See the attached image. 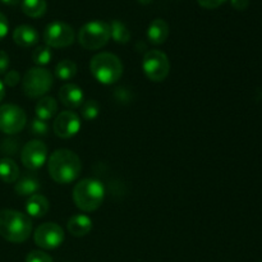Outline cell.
I'll return each mask as SVG.
<instances>
[{"mask_svg": "<svg viewBox=\"0 0 262 262\" xmlns=\"http://www.w3.org/2000/svg\"><path fill=\"white\" fill-rule=\"evenodd\" d=\"M13 40L20 48H31L38 42V33L32 26H18L13 32Z\"/></svg>", "mask_w": 262, "mask_h": 262, "instance_id": "cell-14", "label": "cell"}, {"mask_svg": "<svg viewBox=\"0 0 262 262\" xmlns=\"http://www.w3.org/2000/svg\"><path fill=\"white\" fill-rule=\"evenodd\" d=\"M199 4L202 8H206V9H215V8H219L220 5H223L224 3H227L228 0H197Z\"/></svg>", "mask_w": 262, "mask_h": 262, "instance_id": "cell-30", "label": "cell"}, {"mask_svg": "<svg viewBox=\"0 0 262 262\" xmlns=\"http://www.w3.org/2000/svg\"><path fill=\"white\" fill-rule=\"evenodd\" d=\"M2 151L7 155H14L19 151V142L17 140H12V138L3 141Z\"/></svg>", "mask_w": 262, "mask_h": 262, "instance_id": "cell-28", "label": "cell"}, {"mask_svg": "<svg viewBox=\"0 0 262 262\" xmlns=\"http://www.w3.org/2000/svg\"><path fill=\"white\" fill-rule=\"evenodd\" d=\"M31 133L35 136H46L49 132V124L46 123V120L38 119V118H35L31 122Z\"/></svg>", "mask_w": 262, "mask_h": 262, "instance_id": "cell-26", "label": "cell"}, {"mask_svg": "<svg viewBox=\"0 0 262 262\" xmlns=\"http://www.w3.org/2000/svg\"><path fill=\"white\" fill-rule=\"evenodd\" d=\"M104 199L105 188L97 179H82L73 188L74 204L84 212H91L99 209L104 202Z\"/></svg>", "mask_w": 262, "mask_h": 262, "instance_id": "cell-3", "label": "cell"}, {"mask_svg": "<svg viewBox=\"0 0 262 262\" xmlns=\"http://www.w3.org/2000/svg\"><path fill=\"white\" fill-rule=\"evenodd\" d=\"M4 96H5V87H4V83L0 81V102L3 101Z\"/></svg>", "mask_w": 262, "mask_h": 262, "instance_id": "cell-35", "label": "cell"}, {"mask_svg": "<svg viewBox=\"0 0 262 262\" xmlns=\"http://www.w3.org/2000/svg\"><path fill=\"white\" fill-rule=\"evenodd\" d=\"M48 9L45 0H23L22 12L31 18L42 17Z\"/></svg>", "mask_w": 262, "mask_h": 262, "instance_id": "cell-21", "label": "cell"}, {"mask_svg": "<svg viewBox=\"0 0 262 262\" xmlns=\"http://www.w3.org/2000/svg\"><path fill=\"white\" fill-rule=\"evenodd\" d=\"M9 68V55L5 51L0 50V74L7 73Z\"/></svg>", "mask_w": 262, "mask_h": 262, "instance_id": "cell-31", "label": "cell"}, {"mask_svg": "<svg viewBox=\"0 0 262 262\" xmlns=\"http://www.w3.org/2000/svg\"><path fill=\"white\" fill-rule=\"evenodd\" d=\"M49 209H50L49 200L40 193L30 196L27 202H26V211H27L28 216L37 217V219L38 217H43L48 214Z\"/></svg>", "mask_w": 262, "mask_h": 262, "instance_id": "cell-16", "label": "cell"}, {"mask_svg": "<svg viewBox=\"0 0 262 262\" xmlns=\"http://www.w3.org/2000/svg\"><path fill=\"white\" fill-rule=\"evenodd\" d=\"M54 77L48 69L40 68H31L26 72L22 81V89L26 96L31 99H37V97H43V95L48 94L53 87Z\"/></svg>", "mask_w": 262, "mask_h": 262, "instance_id": "cell-6", "label": "cell"}, {"mask_svg": "<svg viewBox=\"0 0 262 262\" xmlns=\"http://www.w3.org/2000/svg\"><path fill=\"white\" fill-rule=\"evenodd\" d=\"M91 73L100 83L113 84L123 74V64L117 55L112 53H100L91 59Z\"/></svg>", "mask_w": 262, "mask_h": 262, "instance_id": "cell-4", "label": "cell"}, {"mask_svg": "<svg viewBox=\"0 0 262 262\" xmlns=\"http://www.w3.org/2000/svg\"><path fill=\"white\" fill-rule=\"evenodd\" d=\"M33 239L42 250H55L64 242V230L55 223H45L35 230Z\"/></svg>", "mask_w": 262, "mask_h": 262, "instance_id": "cell-10", "label": "cell"}, {"mask_svg": "<svg viewBox=\"0 0 262 262\" xmlns=\"http://www.w3.org/2000/svg\"><path fill=\"white\" fill-rule=\"evenodd\" d=\"M2 2L4 3L5 5H10V7H14V5L20 4V3H22L23 0H2Z\"/></svg>", "mask_w": 262, "mask_h": 262, "instance_id": "cell-34", "label": "cell"}, {"mask_svg": "<svg viewBox=\"0 0 262 262\" xmlns=\"http://www.w3.org/2000/svg\"><path fill=\"white\" fill-rule=\"evenodd\" d=\"M230 4H232V7L234 9L245 10L250 5V0H230Z\"/></svg>", "mask_w": 262, "mask_h": 262, "instance_id": "cell-33", "label": "cell"}, {"mask_svg": "<svg viewBox=\"0 0 262 262\" xmlns=\"http://www.w3.org/2000/svg\"><path fill=\"white\" fill-rule=\"evenodd\" d=\"M48 169L54 182L59 184H69L81 174L82 163L79 156L73 151L60 148L50 155Z\"/></svg>", "mask_w": 262, "mask_h": 262, "instance_id": "cell-1", "label": "cell"}, {"mask_svg": "<svg viewBox=\"0 0 262 262\" xmlns=\"http://www.w3.org/2000/svg\"><path fill=\"white\" fill-rule=\"evenodd\" d=\"M142 69L150 81L163 82L170 71V61L163 51L150 50L143 55Z\"/></svg>", "mask_w": 262, "mask_h": 262, "instance_id": "cell-7", "label": "cell"}, {"mask_svg": "<svg viewBox=\"0 0 262 262\" xmlns=\"http://www.w3.org/2000/svg\"><path fill=\"white\" fill-rule=\"evenodd\" d=\"M26 262H53V258L43 251H31L26 257Z\"/></svg>", "mask_w": 262, "mask_h": 262, "instance_id": "cell-27", "label": "cell"}, {"mask_svg": "<svg viewBox=\"0 0 262 262\" xmlns=\"http://www.w3.org/2000/svg\"><path fill=\"white\" fill-rule=\"evenodd\" d=\"M169 37V25L161 18H156L147 28V38L154 45H161Z\"/></svg>", "mask_w": 262, "mask_h": 262, "instance_id": "cell-15", "label": "cell"}, {"mask_svg": "<svg viewBox=\"0 0 262 262\" xmlns=\"http://www.w3.org/2000/svg\"><path fill=\"white\" fill-rule=\"evenodd\" d=\"M32 233L28 215L17 210H0V237L12 243H23Z\"/></svg>", "mask_w": 262, "mask_h": 262, "instance_id": "cell-2", "label": "cell"}, {"mask_svg": "<svg viewBox=\"0 0 262 262\" xmlns=\"http://www.w3.org/2000/svg\"><path fill=\"white\" fill-rule=\"evenodd\" d=\"M110 26V37L117 43H127L130 40V32L127 26L120 20H112Z\"/></svg>", "mask_w": 262, "mask_h": 262, "instance_id": "cell-22", "label": "cell"}, {"mask_svg": "<svg viewBox=\"0 0 262 262\" xmlns=\"http://www.w3.org/2000/svg\"><path fill=\"white\" fill-rule=\"evenodd\" d=\"M260 262H262V261H260Z\"/></svg>", "mask_w": 262, "mask_h": 262, "instance_id": "cell-37", "label": "cell"}, {"mask_svg": "<svg viewBox=\"0 0 262 262\" xmlns=\"http://www.w3.org/2000/svg\"><path fill=\"white\" fill-rule=\"evenodd\" d=\"M110 26L104 20H91L82 26L78 32V42L86 50H97L109 42Z\"/></svg>", "mask_w": 262, "mask_h": 262, "instance_id": "cell-5", "label": "cell"}, {"mask_svg": "<svg viewBox=\"0 0 262 262\" xmlns=\"http://www.w3.org/2000/svg\"><path fill=\"white\" fill-rule=\"evenodd\" d=\"M51 58H53V53L50 48L46 45H38L32 51V60L36 66H46L50 63Z\"/></svg>", "mask_w": 262, "mask_h": 262, "instance_id": "cell-24", "label": "cell"}, {"mask_svg": "<svg viewBox=\"0 0 262 262\" xmlns=\"http://www.w3.org/2000/svg\"><path fill=\"white\" fill-rule=\"evenodd\" d=\"M20 81V76L17 71H9L5 73L4 83L9 87H15Z\"/></svg>", "mask_w": 262, "mask_h": 262, "instance_id": "cell-29", "label": "cell"}, {"mask_svg": "<svg viewBox=\"0 0 262 262\" xmlns=\"http://www.w3.org/2000/svg\"><path fill=\"white\" fill-rule=\"evenodd\" d=\"M20 160L27 169L37 170L42 168L48 160V147L45 143L38 140L30 141L20 151Z\"/></svg>", "mask_w": 262, "mask_h": 262, "instance_id": "cell-11", "label": "cell"}, {"mask_svg": "<svg viewBox=\"0 0 262 262\" xmlns=\"http://www.w3.org/2000/svg\"><path fill=\"white\" fill-rule=\"evenodd\" d=\"M54 133L60 138H72L81 129L79 117L73 112H61L55 118L53 124Z\"/></svg>", "mask_w": 262, "mask_h": 262, "instance_id": "cell-12", "label": "cell"}, {"mask_svg": "<svg viewBox=\"0 0 262 262\" xmlns=\"http://www.w3.org/2000/svg\"><path fill=\"white\" fill-rule=\"evenodd\" d=\"M8 31H9V22L7 17L0 12V40H3L8 35Z\"/></svg>", "mask_w": 262, "mask_h": 262, "instance_id": "cell-32", "label": "cell"}, {"mask_svg": "<svg viewBox=\"0 0 262 262\" xmlns=\"http://www.w3.org/2000/svg\"><path fill=\"white\" fill-rule=\"evenodd\" d=\"M19 178V168L14 160L3 158L0 160V179L4 183H14Z\"/></svg>", "mask_w": 262, "mask_h": 262, "instance_id": "cell-20", "label": "cell"}, {"mask_svg": "<svg viewBox=\"0 0 262 262\" xmlns=\"http://www.w3.org/2000/svg\"><path fill=\"white\" fill-rule=\"evenodd\" d=\"M58 112V102L54 97L43 96L37 101L35 106L36 118L42 120H50Z\"/></svg>", "mask_w": 262, "mask_h": 262, "instance_id": "cell-18", "label": "cell"}, {"mask_svg": "<svg viewBox=\"0 0 262 262\" xmlns=\"http://www.w3.org/2000/svg\"><path fill=\"white\" fill-rule=\"evenodd\" d=\"M77 74V66L74 61L69 59L59 61L55 67V76L61 81H68L72 79Z\"/></svg>", "mask_w": 262, "mask_h": 262, "instance_id": "cell-23", "label": "cell"}, {"mask_svg": "<svg viewBox=\"0 0 262 262\" xmlns=\"http://www.w3.org/2000/svg\"><path fill=\"white\" fill-rule=\"evenodd\" d=\"M59 101L64 105V106L69 107V109H77V107L82 106L84 101L83 91L79 86L74 83H67L59 90Z\"/></svg>", "mask_w": 262, "mask_h": 262, "instance_id": "cell-13", "label": "cell"}, {"mask_svg": "<svg viewBox=\"0 0 262 262\" xmlns=\"http://www.w3.org/2000/svg\"><path fill=\"white\" fill-rule=\"evenodd\" d=\"M43 41L49 48H67L74 42V30L72 26L64 22H51L46 26L43 32Z\"/></svg>", "mask_w": 262, "mask_h": 262, "instance_id": "cell-9", "label": "cell"}, {"mask_svg": "<svg viewBox=\"0 0 262 262\" xmlns=\"http://www.w3.org/2000/svg\"><path fill=\"white\" fill-rule=\"evenodd\" d=\"M69 233L73 237H84L92 230V220L87 215H73L67 224Z\"/></svg>", "mask_w": 262, "mask_h": 262, "instance_id": "cell-17", "label": "cell"}, {"mask_svg": "<svg viewBox=\"0 0 262 262\" xmlns=\"http://www.w3.org/2000/svg\"><path fill=\"white\" fill-rule=\"evenodd\" d=\"M27 123V115L22 107L13 104L0 106V130L5 135H17Z\"/></svg>", "mask_w": 262, "mask_h": 262, "instance_id": "cell-8", "label": "cell"}, {"mask_svg": "<svg viewBox=\"0 0 262 262\" xmlns=\"http://www.w3.org/2000/svg\"><path fill=\"white\" fill-rule=\"evenodd\" d=\"M82 117L86 120L96 119L100 113V105L96 100H87L82 104Z\"/></svg>", "mask_w": 262, "mask_h": 262, "instance_id": "cell-25", "label": "cell"}, {"mask_svg": "<svg viewBox=\"0 0 262 262\" xmlns=\"http://www.w3.org/2000/svg\"><path fill=\"white\" fill-rule=\"evenodd\" d=\"M138 3H140V4H143V5H147V4H150L151 2H152V0H137Z\"/></svg>", "mask_w": 262, "mask_h": 262, "instance_id": "cell-36", "label": "cell"}, {"mask_svg": "<svg viewBox=\"0 0 262 262\" xmlns=\"http://www.w3.org/2000/svg\"><path fill=\"white\" fill-rule=\"evenodd\" d=\"M41 188L40 181L32 176H25L15 183L14 191L18 196H32L36 194Z\"/></svg>", "mask_w": 262, "mask_h": 262, "instance_id": "cell-19", "label": "cell"}]
</instances>
